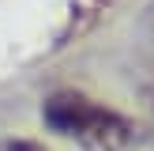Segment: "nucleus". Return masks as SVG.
Returning a JSON list of instances; mask_svg holds the SVG:
<instances>
[{
	"mask_svg": "<svg viewBox=\"0 0 154 151\" xmlns=\"http://www.w3.org/2000/svg\"><path fill=\"white\" fill-rule=\"evenodd\" d=\"M0 151H42L38 143H30V140H11V143H4Z\"/></svg>",
	"mask_w": 154,
	"mask_h": 151,
	"instance_id": "nucleus-2",
	"label": "nucleus"
},
{
	"mask_svg": "<svg viewBox=\"0 0 154 151\" xmlns=\"http://www.w3.org/2000/svg\"><path fill=\"white\" fill-rule=\"evenodd\" d=\"M42 117L53 132L79 140L87 151H120L132 140V125L117 110H105L83 95H53Z\"/></svg>",
	"mask_w": 154,
	"mask_h": 151,
	"instance_id": "nucleus-1",
	"label": "nucleus"
}]
</instances>
